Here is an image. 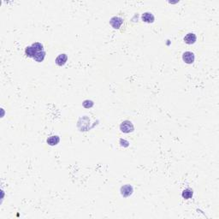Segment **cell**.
<instances>
[{
  "mask_svg": "<svg viewBox=\"0 0 219 219\" xmlns=\"http://www.w3.org/2000/svg\"><path fill=\"white\" fill-rule=\"evenodd\" d=\"M120 129L121 131L123 132V133H126V134H129V133H131L134 131L135 129V127L133 125V123H131L130 121H124L123 123H121L120 125Z\"/></svg>",
  "mask_w": 219,
  "mask_h": 219,
  "instance_id": "1",
  "label": "cell"
},
{
  "mask_svg": "<svg viewBox=\"0 0 219 219\" xmlns=\"http://www.w3.org/2000/svg\"><path fill=\"white\" fill-rule=\"evenodd\" d=\"M123 22V18L118 17V16H114V17H112V18L110 19V26L112 27L113 28H115V29H119L120 27L122 26Z\"/></svg>",
  "mask_w": 219,
  "mask_h": 219,
  "instance_id": "2",
  "label": "cell"
},
{
  "mask_svg": "<svg viewBox=\"0 0 219 219\" xmlns=\"http://www.w3.org/2000/svg\"><path fill=\"white\" fill-rule=\"evenodd\" d=\"M182 59L183 61L186 63V64H191L194 62V59H195V57H194V54L193 52H185L182 55Z\"/></svg>",
  "mask_w": 219,
  "mask_h": 219,
  "instance_id": "3",
  "label": "cell"
},
{
  "mask_svg": "<svg viewBox=\"0 0 219 219\" xmlns=\"http://www.w3.org/2000/svg\"><path fill=\"white\" fill-rule=\"evenodd\" d=\"M133 192H134L133 187L131 185H129V184L124 185V186L121 187V194L123 195V197H129L133 193Z\"/></svg>",
  "mask_w": 219,
  "mask_h": 219,
  "instance_id": "4",
  "label": "cell"
},
{
  "mask_svg": "<svg viewBox=\"0 0 219 219\" xmlns=\"http://www.w3.org/2000/svg\"><path fill=\"white\" fill-rule=\"evenodd\" d=\"M196 39H197V37H196V35L193 33H187V35L184 37V41H185V43L187 44V45L194 44L195 41H196Z\"/></svg>",
  "mask_w": 219,
  "mask_h": 219,
  "instance_id": "5",
  "label": "cell"
},
{
  "mask_svg": "<svg viewBox=\"0 0 219 219\" xmlns=\"http://www.w3.org/2000/svg\"><path fill=\"white\" fill-rule=\"evenodd\" d=\"M141 19L143 21L145 22H147V23H152L154 21V16L150 12H146L142 15Z\"/></svg>",
  "mask_w": 219,
  "mask_h": 219,
  "instance_id": "6",
  "label": "cell"
},
{
  "mask_svg": "<svg viewBox=\"0 0 219 219\" xmlns=\"http://www.w3.org/2000/svg\"><path fill=\"white\" fill-rule=\"evenodd\" d=\"M68 60V56L66 54H60L58 58H56V64L58 66H63L66 64Z\"/></svg>",
  "mask_w": 219,
  "mask_h": 219,
  "instance_id": "7",
  "label": "cell"
},
{
  "mask_svg": "<svg viewBox=\"0 0 219 219\" xmlns=\"http://www.w3.org/2000/svg\"><path fill=\"white\" fill-rule=\"evenodd\" d=\"M59 141H60V138L58 135L50 136V137H48V139L46 141L47 144L50 146H56L59 143Z\"/></svg>",
  "mask_w": 219,
  "mask_h": 219,
  "instance_id": "8",
  "label": "cell"
},
{
  "mask_svg": "<svg viewBox=\"0 0 219 219\" xmlns=\"http://www.w3.org/2000/svg\"><path fill=\"white\" fill-rule=\"evenodd\" d=\"M37 52H38L33 47L32 45L31 46H27L26 49H25V54H26L27 57H28V58H33Z\"/></svg>",
  "mask_w": 219,
  "mask_h": 219,
  "instance_id": "9",
  "label": "cell"
},
{
  "mask_svg": "<svg viewBox=\"0 0 219 219\" xmlns=\"http://www.w3.org/2000/svg\"><path fill=\"white\" fill-rule=\"evenodd\" d=\"M181 195H182V198L185 199V200L191 199L193 195V189H191V188H186L185 190H183V192L181 193Z\"/></svg>",
  "mask_w": 219,
  "mask_h": 219,
  "instance_id": "10",
  "label": "cell"
},
{
  "mask_svg": "<svg viewBox=\"0 0 219 219\" xmlns=\"http://www.w3.org/2000/svg\"><path fill=\"white\" fill-rule=\"evenodd\" d=\"M45 52H44V51H42V52H37L36 55L34 56L33 59H34L36 62H38V63H41V62H43V60L45 59Z\"/></svg>",
  "mask_w": 219,
  "mask_h": 219,
  "instance_id": "11",
  "label": "cell"
},
{
  "mask_svg": "<svg viewBox=\"0 0 219 219\" xmlns=\"http://www.w3.org/2000/svg\"><path fill=\"white\" fill-rule=\"evenodd\" d=\"M32 46L37 51V52H42L43 51V45L41 43H39V42H36V43H33L32 45Z\"/></svg>",
  "mask_w": 219,
  "mask_h": 219,
  "instance_id": "12",
  "label": "cell"
},
{
  "mask_svg": "<svg viewBox=\"0 0 219 219\" xmlns=\"http://www.w3.org/2000/svg\"><path fill=\"white\" fill-rule=\"evenodd\" d=\"M120 143H121V146H128L129 144V141H124V140H121V141H120Z\"/></svg>",
  "mask_w": 219,
  "mask_h": 219,
  "instance_id": "13",
  "label": "cell"
}]
</instances>
